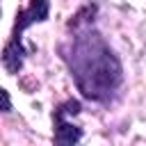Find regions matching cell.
<instances>
[{"instance_id": "5", "label": "cell", "mask_w": 146, "mask_h": 146, "mask_svg": "<svg viewBox=\"0 0 146 146\" xmlns=\"http://www.w3.org/2000/svg\"><path fill=\"white\" fill-rule=\"evenodd\" d=\"M0 112H11V96L5 87H0Z\"/></svg>"}, {"instance_id": "4", "label": "cell", "mask_w": 146, "mask_h": 146, "mask_svg": "<svg viewBox=\"0 0 146 146\" xmlns=\"http://www.w3.org/2000/svg\"><path fill=\"white\" fill-rule=\"evenodd\" d=\"M96 14H98V5H84V7H80L71 18H68V23H66V30L71 32V30H78V27H84V25H91L94 23V18H96Z\"/></svg>"}, {"instance_id": "1", "label": "cell", "mask_w": 146, "mask_h": 146, "mask_svg": "<svg viewBox=\"0 0 146 146\" xmlns=\"http://www.w3.org/2000/svg\"><path fill=\"white\" fill-rule=\"evenodd\" d=\"M59 55L68 66L78 91L91 103H110L123 84L121 59L94 23L71 30V36L59 43Z\"/></svg>"}, {"instance_id": "6", "label": "cell", "mask_w": 146, "mask_h": 146, "mask_svg": "<svg viewBox=\"0 0 146 146\" xmlns=\"http://www.w3.org/2000/svg\"><path fill=\"white\" fill-rule=\"evenodd\" d=\"M0 14H2V9H0Z\"/></svg>"}, {"instance_id": "3", "label": "cell", "mask_w": 146, "mask_h": 146, "mask_svg": "<svg viewBox=\"0 0 146 146\" xmlns=\"http://www.w3.org/2000/svg\"><path fill=\"white\" fill-rule=\"evenodd\" d=\"M82 112V103L78 98H66L52 110V141L59 146H73L84 137V130L68 121V116H78Z\"/></svg>"}, {"instance_id": "2", "label": "cell", "mask_w": 146, "mask_h": 146, "mask_svg": "<svg viewBox=\"0 0 146 146\" xmlns=\"http://www.w3.org/2000/svg\"><path fill=\"white\" fill-rule=\"evenodd\" d=\"M50 16V0H30L27 7L18 9L16 16H14V27H11V34L0 52V59H2V66L9 75H16L21 73L23 64H25V55H27V48L23 46V34L27 27L36 25V23H46Z\"/></svg>"}]
</instances>
